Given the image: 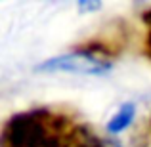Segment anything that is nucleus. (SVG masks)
Listing matches in <instances>:
<instances>
[{"mask_svg": "<svg viewBox=\"0 0 151 147\" xmlns=\"http://www.w3.org/2000/svg\"><path fill=\"white\" fill-rule=\"evenodd\" d=\"M134 117H136V105H134V103H124V105H121L119 111L109 118V122H107V132L113 134V136L124 132L130 126V122L134 120Z\"/></svg>", "mask_w": 151, "mask_h": 147, "instance_id": "obj_3", "label": "nucleus"}, {"mask_svg": "<svg viewBox=\"0 0 151 147\" xmlns=\"http://www.w3.org/2000/svg\"><path fill=\"white\" fill-rule=\"evenodd\" d=\"M101 8V2H86V0H82V2H78V10L84 14V11H96Z\"/></svg>", "mask_w": 151, "mask_h": 147, "instance_id": "obj_4", "label": "nucleus"}, {"mask_svg": "<svg viewBox=\"0 0 151 147\" xmlns=\"http://www.w3.org/2000/svg\"><path fill=\"white\" fill-rule=\"evenodd\" d=\"M144 50H145V55L151 59V31L147 33V37H145V44H144Z\"/></svg>", "mask_w": 151, "mask_h": 147, "instance_id": "obj_5", "label": "nucleus"}, {"mask_svg": "<svg viewBox=\"0 0 151 147\" xmlns=\"http://www.w3.org/2000/svg\"><path fill=\"white\" fill-rule=\"evenodd\" d=\"M78 120L48 107L15 113L4 122L0 147H69Z\"/></svg>", "mask_w": 151, "mask_h": 147, "instance_id": "obj_1", "label": "nucleus"}, {"mask_svg": "<svg viewBox=\"0 0 151 147\" xmlns=\"http://www.w3.org/2000/svg\"><path fill=\"white\" fill-rule=\"evenodd\" d=\"M113 61L107 57L94 54L86 48H77L75 52L55 55L46 61H42L37 67L38 71L48 73H75V75H105L111 71Z\"/></svg>", "mask_w": 151, "mask_h": 147, "instance_id": "obj_2", "label": "nucleus"}, {"mask_svg": "<svg viewBox=\"0 0 151 147\" xmlns=\"http://www.w3.org/2000/svg\"><path fill=\"white\" fill-rule=\"evenodd\" d=\"M142 21H144L145 25L149 27V31H151V8H149V10H145L144 14H142Z\"/></svg>", "mask_w": 151, "mask_h": 147, "instance_id": "obj_6", "label": "nucleus"}, {"mask_svg": "<svg viewBox=\"0 0 151 147\" xmlns=\"http://www.w3.org/2000/svg\"><path fill=\"white\" fill-rule=\"evenodd\" d=\"M149 124H151V120H149Z\"/></svg>", "mask_w": 151, "mask_h": 147, "instance_id": "obj_7", "label": "nucleus"}]
</instances>
